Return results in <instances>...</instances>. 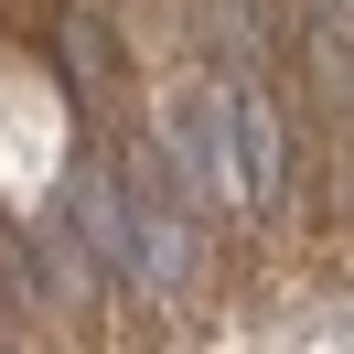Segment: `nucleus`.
I'll use <instances>...</instances> for the list:
<instances>
[]
</instances>
